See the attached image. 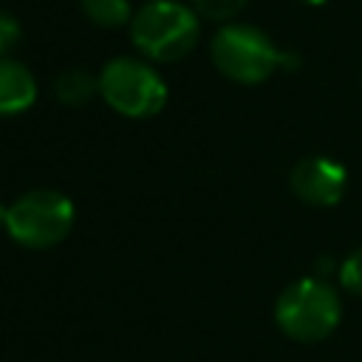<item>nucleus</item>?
I'll list each match as a JSON object with an SVG mask.
<instances>
[{"mask_svg":"<svg viewBox=\"0 0 362 362\" xmlns=\"http://www.w3.org/2000/svg\"><path fill=\"white\" fill-rule=\"evenodd\" d=\"M288 187L308 206H334L345 195L348 173L339 161L328 156H308L291 167Z\"/></svg>","mask_w":362,"mask_h":362,"instance_id":"nucleus-6","label":"nucleus"},{"mask_svg":"<svg viewBox=\"0 0 362 362\" xmlns=\"http://www.w3.org/2000/svg\"><path fill=\"white\" fill-rule=\"evenodd\" d=\"M337 274H339V283H342L345 291L362 297V246H356V249L339 263Z\"/></svg>","mask_w":362,"mask_h":362,"instance_id":"nucleus-11","label":"nucleus"},{"mask_svg":"<svg viewBox=\"0 0 362 362\" xmlns=\"http://www.w3.org/2000/svg\"><path fill=\"white\" fill-rule=\"evenodd\" d=\"M147 3H150V0H147Z\"/></svg>","mask_w":362,"mask_h":362,"instance_id":"nucleus-15","label":"nucleus"},{"mask_svg":"<svg viewBox=\"0 0 362 362\" xmlns=\"http://www.w3.org/2000/svg\"><path fill=\"white\" fill-rule=\"evenodd\" d=\"M37 99V79L34 74L11 59L0 57V116H17L28 110Z\"/></svg>","mask_w":362,"mask_h":362,"instance_id":"nucleus-7","label":"nucleus"},{"mask_svg":"<svg viewBox=\"0 0 362 362\" xmlns=\"http://www.w3.org/2000/svg\"><path fill=\"white\" fill-rule=\"evenodd\" d=\"M17 42H20V23L8 11H0V57H8V51Z\"/></svg>","mask_w":362,"mask_h":362,"instance_id":"nucleus-12","label":"nucleus"},{"mask_svg":"<svg viewBox=\"0 0 362 362\" xmlns=\"http://www.w3.org/2000/svg\"><path fill=\"white\" fill-rule=\"evenodd\" d=\"M209 54L215 68L238 85H260L286 62V54L272 42V37L249 23L221 25L212 37Z\"/></svg>","mask_w":362,"mask_h":362,"instance_id":"nucleus-3","label":"nucleus"},{"mask_svg":"<svg viewBox=\"0 0 362 362\" xmlns=\"http://www.w3.org/2000/svg\"><path fill=\"white\" fill-rule=\"evenodd\" d=\"M96 93H99V76H93L82 68H68L54 79V96L68 107L88 105Z\"/></svg>","mask_w":362,"mask_h":362,"instance_id":"nucleus-8","label":"nucleus"},{"mask_svg":"<svg viewBox=\"0 0 362 362\" xmlns=\"http://www.w3.org/2000/svg\"><path fill=\"white\" fill-rule=\"evenodd\" d=\"M99 93L124 119H150L167 102L161 74L139 57H113L99 71Z\"/></svg>","mask_w":362,"mask_h":362,"instance_id":"nucleus-4","label":"nucleus"},{"mask_svg":"<svg viewBox=\"0 0 362 362\" xmlns=\"http://www.w3.org/2000/svg\"><path fill=\"white\" fill-rule=\"evenodd\" d=\"M6 215H8V206L0 201V229H6Z\"/></svg>","mask_w":362,"mask_h":362,"instance_id":"nucleus-13","label":"nucleus"},{"mask_svg":"<svg viewBox=\"0 0 362 362\" xmlns=\"http://www.w3.org/2000/svg\"><path fill=\"white\" fill-rule=\"evenodd\" d=\"M201 20L178 0H150L130 17V40L150 62H178L198 42Z\"/></svg>","mask_w":362,"mask_h":362,"instance_id":"nucleus-1","label":"nucleus"},{"mask_svg":"<svg viewBox=\"0 0 362 362\" xmlns=\"http://www.w3.org/2000/svg\"><path fill=\"white\" fill-rule=\"evenodd\" d=\"M249 0H192V11L204 20H212V23H229L232 17H238L243 11Z\"/></svg>","mask_w":362,"mask_h":362,"instance_id":"nucleus-10","label":"nucleus"},{"mask_svg":"<svg viewBox=\"0 0 362 362\" xmlns=\"http://www.w3.org/2000/svg\"><path fill=\"white\" fill-rule=\"evenodd\" d=\"M303 3H308V6H320V3H325V0H303Z\"/></svg>","mask_w":362,"mask_h":362,"instance_id":"nucleus-14","label":"nucleus"},{"mask_svg":"<svg viewBox=\"0 0 362 362\" xmlns=\"http://www.w3.org/2000/svg\"><path fill=\"white\" fill-rule=\"evenodd\" d=\"M74 204L59 189H28L8 204L6 232L25 249H51L62 243L74 226Z\"/></svg>","mask_w":362,"mask_h":362,"instance_id":"nucleus-5","label":"nucleus"},{"mask_svg":"<svg viewBox=\"0 0 362 362\" xmlns=\"http://www.w3.org/2000/svg\"><path fill=\"white\" fill-rule=\"evenodd\" d=\"M85 17L102 28H119L130 20V0H79Z\"/></svg>","mask_w":362,"mask_h":362,"instance_id":"nucleus-9","label":"nucleus"},{"mask_svg":"<svg viewBox=\"0 0 362 362\" xmlns=\"http://www.w3.org/2000/svg\"><path fill=\"white\" fill-rule=\"evenodd\" d=\"M342 317L337 288L322 277H300L274 303L277 328L294 342H320L334 334Z\"/></svg>","mask_w":362,"mask_h":362,"instance_id":"nucleus-2","label":"nucleus"}]
</instances>
